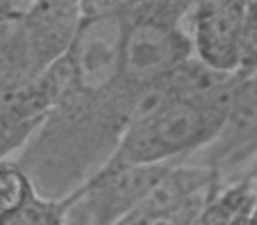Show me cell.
<instances>
[{"instance_id":"cell-1","label":"cell","mask_w":257,"mask_h":225,"mask_svg":"<svg viewBox=\"0 0 257 225\" xmlns=\"http://www.w3.org/2000/svg\"><path fill=\"white\" fill-rule=\"evenodd\" d=\"M232 95L234 92L217 99H183L173 95L162 81L148 86L134 100L127 125L104 164L173 165L187 162L215 139Z\"/></svg>"},{"instance_id":"cell-2","label":"cell","mask_w":257,"mask_h":225,"mask_svg":"<svg viewBox=\"0 0 257 225\" xmlns=\"http://www.w3.org/2000/svg\"><path fill=\"white\" fill-rule=\"evenodd\" d=\"M189 57L192 46L178 20L159 13L127 16L120 60V81L127 88L141 93Z\"/></svg>"},{"instance_id":"cell-3","label":"cell","mask_w":257,"mask_h":225,"mask_svg":"<svg viewBox=\"0 0 257 225\" xmlns=\"http://www.w3.org/2000/svg\"><path fill=\"white\" fill-rule=\"evenodd\" d=\"M125 23L127 15L123 13L81 20L78 34L64 55L71 71L69 86L99 93L116 85Z\"/></svg>"},{"instance_id":"cell-4","label":"cell","mask_w":257,"mask_h":225,"mask_svg":"<svg viewBox=\"0 0 257 225\" xmlns=\"http://www.w3.org/2000/svg\"><path fill=\"white\" fill-rule=\"evenodd\" d=\"M257 155V72L239 78L231 106L215 139L189 158L213 169L220 181L248 167Z\"/></svg>"},{"instance_id":"cell-5","label":"cell","mask_w":257,"mask_h":225,"mask_svg":"<svg viewBox=\"0 0 257 225\" xmlns=\"http://www.w3.org/2000/svg\"><path fill=\"white\" fill-rule=\"evenodd\" d=\"M169 165H106L81 185L79 206L88 225H118Z\"/></svg>"},{"instance_id":"cell-6","label":"cell","mask_w":257,"mask_h":225,"mask_svg":"<svg viewBox=\"0 0 257 225\" xmlns=\"http://www.w3.org/2000/svg\"><path fill=\"white\" fill-rule=\"evenodd\" d=\"M245 0H229L211 8H194L189 29L192 57L225 74H236L238 37Z\"/></svg>"},{"instance_id":"cell-7","label":"cell","mask_w":257,"mask_h":225,"mask_svg":"<svg viewBox=\"0 0 257 225\" xmlns=\"http://www.w3.org/2000/svg\"><path fill=\"white\" fill-rule=\"evenodd\" d=\"M220 183L213 169L196 162L173 164L166 169L159 181L147 192L118 225H150L155 220L173 213L192 197L211 190Z\"/></svg>"},{"instance_id":"cell-8","label":"cell","mask_w":257,"mask_h":225,"mask_svg":"<svg viewBox=\"0 0 257 225\" xmlns=\"http://www.w3.org/2000/svg\"><path fill=\"white\" fill-rule=\"evenodd\" d=\"M81 192L78 186L64 197H48L36 188L15 211L0 218V225H67Z\"/></svg>"},{"instance_id":"cell-9","label":"cell","mask_w":257,"mask_h":225,"mask_svg":"<svg viewBox=\"0 0 257 225\" xmlns=\"http://www.w3.org/2000/svg\"><path fill=\"white\" fill-rule=\"evenodd\" d=\"M34 190L32 179L16 158L0 160V218L15 211Z\"/></svg>"},{"instance_id":"cell-10","label":"cell","mask_w":257,"mask_h":225,"mask_svg":"<svg viewBox=\"0 0 257 225\" xmlns=\"http://www.w3.org/2000/svg\"><path fill=\"white\" fill-rule=\"evenodd\" d=\"M257 72V0H245L238 37L236 76L246 78Z\"/></svg>"},{"instance_id":"cell-11","label":"cell","mask_w":257,"mask_h":225,"mask_svg":"<svg viewBox=\"0 0 257 225\" xmlns=\"http://www.w3.org/2000/svg\"><path fill=\"white\" fill-rule=\"evenodd\" d=\"M79 199H81V197H79ZM67 225H88L86 216H85V211H83L81 206H79V200H78V204L74 206V209H72L71 216H69Z\"/></svg>"},{"instance_id":"cell-12","label":"cell","mask_w":257,"mask_h":225,"mask_svg":"<svg viewBox=\"0 0 257 225\" xmlns=\"http://www.w3.org/2000/svg\"><path fill=\"white\" fill-rule=\"evenodd\" d=\"M246 169H248V171H246L245 176H248V178H257V155H255V158L250 162V165Z\"/></svg>"},{"instance_id":"cell-13","label":"cell","mask_w":257,"mask_h":225,"mask_svg":"<svg viewBox=\"0 0 257 225\" xmlns=\"http://www.w3.org/2000/svg\"><path fill=\"white\" fill-rule=\"evenodd\" d=\"M248 221H250V216H245V218H239V220L232 221L231 225H248Z\"/></svg>"},{"instance_id":"cell-14","label":"cell","mask_w":257,"mask_h":225,"mask_svg":"<svg viewBox=\"0 0 257 225\" xmlns=\"http://www.w3.org/2000/svg\"><path fill=\"white\" fill-rule=\"evenodd\" d=\"M248 225H257V211H253V213H252V216H250Z\"/></svg>"}]
</instances>
